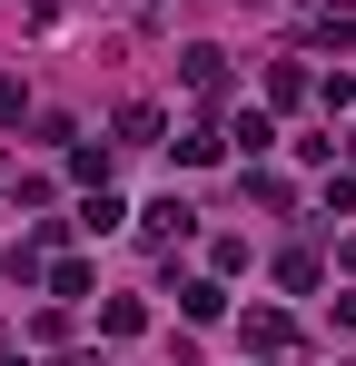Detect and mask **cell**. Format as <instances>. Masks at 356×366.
Instances as JSON below:
<instances>
[{
  "mask_svg": "<svg viewBox=\"0 0 356 366\" xmlns=\"http://www.w3.org/2000/svg\"><path fill=\"white\" fill-rule=\"evenodd\" d=\"M257 347H297V327L277 317V307H257V317H247V357H257Z\"/></svg>",
  "mask_w": 356,
  "mask_h": 366,
  "instance_id": "cell-3",
  "label": "cell"
},
{
  "mask_svg": "<svg viewBox=\"0 0 356 366\" xmlns=\"http://www.w3.org/2000/svg\"><path fill=\"white\" fill-rule=\"evenodd\" d=\"M228 139H237V149H247V159H257V149L277 139V119H267V109H237V119H228Z\"/></svg>",
  "mask_w": 356,
  "mask_h": 366,
  "instance_id": "cell-4",
  "label": "cell"
},
{
  "mask_svg": "<svg viewBox=\"0 0 356 366\" xmlns=\"http://www.w3.org/2000/svg\"><path fill=\"white\" fill-rule=\"evenodd\" d=\"M178 307L208 327V317H228V287H218V277H188V287H178Z\"/></svg>",
  "mask_w": 356,
  "mask_h": 366,
  "instance_id": "cell-2",
  "label": "cell"
},
{
  "mask_svg": "<svg viewBox=\"0 0 356 366\" xmlns=\"http://www.w3.org/2000/svg\"><path fill=\"white\" fill-rule=\"evenodd\" d=\"M247 10H257V0H247Z\"/></svg>",
  "mask_w": 356,
  "mask_h": 366,
  "instance_id": "cell-12",
  "label": "cell"
},
{
  "mask_svg": "<svg viewBox=\"0 0 356 366\" xmlns=\"http://www.w3.org/2000/svg\"><path fill=\"white\" fill-rule=\"evenodd\" d=\"M277 287H317V247H287L277 257Z\"/></svg>",
  "mask_w": 356,
  "mask_h": 366,
  "instance_id": "cell-10",
  "label": "cell"
},
{
  "mask_svg": "<svg viewBox=\"0 0 356 366\" xmlns=\"http://www.w3.org/2000/svg\"><path fill=\"white\" fill-rule=\"evenodd\" d=\"M99 327H109V337H139V327H149V307H139V297H109V307H99Z\"/></svg>",
  "mask_w": 356,
  "mask_h": 366,
  "instance_id": "cell-8",
  "label": "cell"
},
{
  "mask_svg": "<svg viewBox=\"0 0 356 366\" xmlns=\"http://www.w3.org/2000/svg\"><path fill=\"white\" fill-rule=\"evenodd\" d=\"M119 218H129V208H119V198H109V188H99V198H89V208H79V228H89V238H109V228H119Z\"/></svg>",
  "mask_w": 356,
  "mask_h": 366,
  "instance_id": "cell-9",
  "label": "cell"
},
{
  "mask_svg": "<svg viewBox=\"0 0 356 366\" xmlns=\"http://www.w3.org/2000/svg\"><path fill=\"white\" fill-rule=\"evenodd\" d=\"M188 228H198V218H188V198H159V208H149V238H188Z\"/></svg>",
  "mask_w": 356,
  "mask_h": 366,
  "instance_id": "cell-6",
  "label": "cell"
},
{
  "mask_svg": "<svg viewBox=\"0 0 356 366\" xmlns=\"http://www.w3.org/2000/svg\"><path fill=\"white\" fill-rule=\"evenodd\" d=\"M119 139H129V149H159V109H149V99H139V109H119Z\"/></svg>",
  "mask_w": 356,
  "mask_h": 366,
  "instance_id": "cell-5",
  "label": "cell"
},
{
  "mask_svg": "<svg viewBox=\"0 0 356 366\" xmlns=\"http://www.w3.org/2000/svg\"><path fill=\"white\" fill-rule=\"evenodd\" d=\"M0 366H20V357H0Z\"/></svg>",
  "mask_w": 356,
  "mask_h": 366,
  "instance_id": "cell-11",
  "label": "cell"
},
{
  "mask_svg": "<svg viewBox=\"0 0 356 366\" xmlns=\"http://www.w3.org/2000/svg\"><path fill=\"white\" fill-rule=\"evenodd\" d=\"M178 69H188V89H208V99L228 89V50H208V40H198V50H178Z\"/></svg>",
  "mask_w": 356,
  "mask_h": 366,
  "instance_id": "cell-1",
  "label": "cell"
},
{
  "mask_svg": "<svg viewBox=\"0 0 356 366\" xmlns=\"http://www.w3.org/2000/svg\"><path fill=\"white\" fill-rule=\"evenodd\" d=\"M267 99H277V109H297V99H307V69L277 60V69H267Z\"/></svg>",
  "mask_w": 356,
  "mask_h": 366,
  "instance_id": "cell-7",
  "label": "cell"
}]
</instances>
